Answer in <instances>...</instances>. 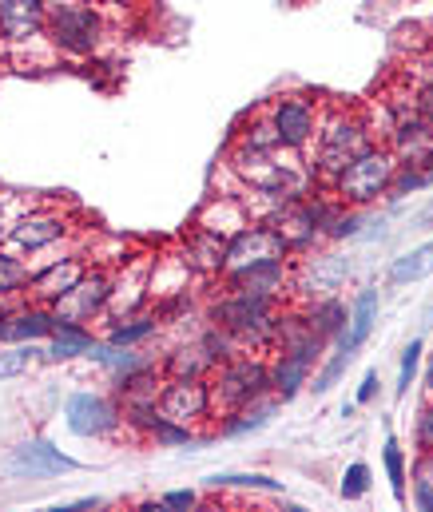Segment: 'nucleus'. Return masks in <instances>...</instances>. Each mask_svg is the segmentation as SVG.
<instances>
[{
	"mask_svg": "<svg viewBox=\"0 0 433 512\" xmlns=\"http://www.w3.org/2000/svg\"><path fill=\"white\" fill-rule=\"evenodd\" d=\"M48 40L68 56H92L104 36V20L92 4L80 0H56L48 4Z\"/></svg>",
	"mask_w": 433,
	"mask_h": 512,
	"instance_id": "obj_6",
	"label": "nucleus"
},
{
	"mask_svg": "<svg viewBox=\"0 0 433 512\" xmlns=\"http://www.w3.org/2000/svg\"><path fill=\"white\" fill-rule=\"evenodd\" d=\"M279 151H283V147H275V151H259V147H239V143H235L227 167L239 175V183H243L247 191L263 195V199H271V203L306 199V195H310V179H314L310 167L302 171L298 163H283Z\"/></svg>",
	"mask_w": 433,
	"mask_h": 512,
	"instance_id": "obj_1",
	"label": "nucleus"
},
{
	"mask_svg": "<svg viewBox=\"0 0 433 512\" xmlns=\"http://www.w3.org/2000/svg\"><path fill=\"white\" fill-rule=\"evenodd\" d=\"M199 342L207 346V354L215 358V366H219V362H227V358H235V354H247V346H243L231 330H223V326H215V322L203 330V338H199Z\"/></svg>",
	"mask_w": 433,
	"mask_h": 512,
	"instance_id": "obj_29",
	"label": "nucleus"
},
{
	"mask_svg": "<svg viewBox=\"0 0 433 512\" xmlns=\"http://www.w3.org/2000/svg\"><path fill=\"white\" fill-rule=\"evenodd\" d=\"M422 338H414L406 350H402V370H398V397H406L410 393V385H414V374H418V362H422Z\"/></svg>",
	"mask_w": 433,
	"mask_h": 512,
	"instance_id": "obj_35",
	"label": "nucleus"
},
{
	"mask_svg": "<svg viewBox=\"0 0 433 512\" xmlns=\"http://www.w3.org/2000/svg\"><path fill=\"white\" fill-rule=\"evenodd\" d=\"M418 167H422V175H426V179L433 183V151L426 155V159H422V163H418Z\"/></svg>",
	"mask_w": 433,
	"mask_h": 512,
	"instance_id": "obj_43",
	"label": "nucleus"
},
{
	"mask_svg": "<svg viewBox=\"0 0 433 512\" xmlns=\"http://www.w3.org/2000/svg\"><path fill=\"white\" fill-rule=\"evenodd\" d=\"M426 274H433V239L422 243V247H414V251H406L402 258H394V266H390V282H394V286L418 282V278H426Z\"/></svg>",
	"mask_w": 433,
	"mask_h": 512,
	"instance_id": "obj_27",
	"label": "nucleus"
},
{
	"mask_svg": "<svg viewBox=\"0 0 433 512\" xmlns=\"http://www.w3.org/2000/svg\"><path fill=\"white\" fill-rule=\"evenodd\" d=\"M159 330V318L155 314H140V318H128V322H120V326H112V334H108V346H120V350H128V346H136V342H144Z\"/></svg>",
	"mask_w": 433,
	"mask_h": 512,
	"instance_id": "obj_28",
	"label": "nucleus"
},
{
	"mask_svg": "<svg viewBox=\"0 0 433 512\" xmlns=\"http://www.w3.org/2000/svg\"><path fill=\"white\" fill-rule=\"evenodd\" d=\"M159 417L175 425H195L211 417V382L207 378H167L159 389Z\"/></svg>",
	"mask_w": 433,
	"mask_h": 512,
	"instance_id": "obj_10",
	"label": "nucleus"
},
{
	"mask_svg": "<svg viewBox=\"0 0 433 512\" xmlns=\"http://www.w3.org/2000/svg\"><path fill=\"white\" fill-rule=\"evenodd\" d=\"M374 385H378V374L370 370V374H366V382H362V389H358V405H366V401L374 397Z\"/></svg>",
	"mask_w": 433,
	"mask_h": 512,
	"instance_id": "obj_42",
	"label": "nucleus"
},
{
	"mask_svg": "<svg viewBox=\"0 0 433 512\" xmlns=\"http://www.w3.org/2000/svg\"><path fill=\"white\" fill-rule=\"evenodd\" d=\"M386 147L398 155V163H422L433 151V124L418 112H406V116H398Z\"/></svg>",
	"mask_w": 433,
	"mask_h": 512,
	"instance_id": "obj_16",
	"label": "nucleus"
},
{
	"mask_svg": "<svg viewBox=\"0 0 433 512\" xmlns=\"http://www.w3.org/2000/svg\"><path fill=\"white\" fill-rule=\"evenodd\" d=\"M12 469L16 473H28V477H60V473H72L76 461L64 457L56 445L48 441H24L16 453H12Z\"/></svg>",
	"mask_w": 433,
	"mask_h": 512,
	"instance_id": "obj_18",
	"label": "nucleus"
},
{
	"mask_svg": "<svg viewBox=\"0 0 433 512\" xmlns=\"http://www.w3.org/2000/svg\"><path fill=\"white\" fill-rule=\"evenodd\" d=\"M386 473H390L394 497L406 501V453L398 449V441H386Z\"/></svg>",
	"mask_w": 433,
	"mask_h": 512,
	"instance_id": "obj_34",
	"label": "nucleus"
},
{
	"mask_svg": "<svg viewBox=\"0 0 433 512\" xmlns=\"http://www.w3.org/2000/svg\"><path fill=\"white\" fill-rule=\"evenodd\" d=\"M306 322L314 326V334L322 338V342H330V338H338L342 330H346V318H350V310H346V302L338 298V294H330V298H314V302H306Z\"/></svg>",
	"mask_w": 433,
	"mask_h": 512,
	"instance_id": "obj_23",
	"label": "nucleus"
},
{
	"mask_svg": "<svg viewBox=\"0 0 433 512\" xmlns=\"http://www.w3.org/2000/svg\"><path fill=\"white\" fill-rule=\"evenodd\" d=\"M12 227H4V215H0V243H4V235H8Z\"/></svg>",
	"mask_w": 433,
	"mask_h": 512,
	"instance_id": "obj_46",
	"label": "nucleus"
},
{
	"mask_svg": "<svg viewBox=\"0 0 433 512\" xmlns=\"http://www.w3.org/2000/svg\"><path fill=\"white\" fill-rule=\"evenodd\" d=\"M108 298H112V274L108 270H88L68 294H60L48 310L56 314L60 326H88L96 314L108 310Z\"/></svg>",
	"mask_w": 433,
	"mask_h": 512,
	"instance_id": "obj_8",
	"label": "nucleus"
},
{
	"mask_svg": "<svg viewBox=\"0 0 433 512\" xmlns=\"http://www.w3.org/2000/svg\"><path fill=\"white\" fill-rule=\"evenodd\" d=\"M426 385H430V393H433V358H430V366H426Z\"/></svg>",
	"mask_w": 433,
	"mask_h": 512,
	"instance_id": "obj_45",
	"label": "nucleus"
},
{
	"mask_svg": "<svg viewBox=\"0 0 433 512\" xmlns=\"http://www.w3.org/2000/svg\"><path fill=\"white\" fill-rule=\"evenodd\" d=\"M92 346H96V342H92L88 326H60V322H56L48 358H56V362H64V358H80V354H92Z\"/></svg>",
	"mask_w": 433,
	"mask_h": 512,
	"instance_id": "obj_26",
	"label": "nucleus"
},
{
	"mask_svg": "<svg viewBox=\"0 0 433 512\" xmlns=\"http://www.w3.org/2000/svg\"><path fill=\"white\" fill-rule=\"evenodd\" d=\"M36 358H40V350H36L32 342H20L16 350H4V354H0V382L28 374V370L36 366Z\"/></svg>",
	"mask_w": 433,
	"mask_h": 512,
	"instance_id": "obj_31",
	"label": "nucleus"
},
{
	"mask_svg": "<svg viewBox=\"0 0 433 512\" xmlns=\"http://www.w3.org/2000/svg\"><path fill=\"white\" fill-rule=\"evenodd\" d=\"M394 171H398V155L390 147H366L362 155H354L334 179H330V191L342 207H366L374 199H382L394 183Z\"/></svg>",
	"mask_w": 433,
	"mask_h": 512,
	"instance_id": "obj_3",
	"label": "nucleus"
},
{
	"mask_svg": "<svg viewBox=\"0 0 433 512\" xmlns=\"http://www.w3.org/2000/svg\"><path fill=\"white\" fill-rule=\"evenodd\" d=\"M267 120H271V128L279 135V147L294 151V155L306 151L314 143V135H318V108L306 96H279V100H271Z\"/></svg>",
	"mask_w": 433,
	"mask_h": 512,
	"instance_id": "obj_9",
	"label": "nucleus"
},
{
	"mask_svg": "<svg viewBox=\"0 0 433 512\" xmlns=\"http://www.w3.org/2000/svg\"><path fill=\"white\" fill-rule=\"evenodd\" d=\"M28 282H32L28 266H24V262H20L16 255L0 251V298H12V294H20Z\"/></svg>",
	"mask_w": 433,
	"mask_h": 512,
	"instance_id": "obj_30",
	"label": "nucleus"
},
{
	"mask_svg": "<svg viewBox=\"0 0 433 512\" xmlns=\"http://www.w3.org/2000/svg\"><path fill=\"white\" fill-rule=\"evenodd\" d=\"M358 223H362V219H358V211H354V207H350V211H338V215H334V223L326 227V235H330V239L358 235Z\"/></svg>",
	"mask_w": 433,
	"mask_h": 512,
	"instance_id": "obj_38",
	"label": "nucleus"
},
{
	"mask_svg": "<svg viewBox=\"0 0 433 512\" xmlns=\"http://www.w3.org/2000/svg\"><path fill=\"white\" fill-rule=\"evenodd\" d=\"M374 322H378V286H366V290L354 298V306H350V318H346V330H342L338 350H346V354L354 358V354L366 346Z\"/></svg>",
	"mask_w": 433,
	"mask_h": 512,
	"instance_id": "obj_21",
	"label": "nucleus"
},
{
	"mask_svg": "<svg viewBox=\"0 0 433 512\" xmlns=\"http://www.w3.org/2000/svg\"><path fill=\"white\" fill-rule=\"evenodd\" d=\"M120 421H124L120 405L108 401L104 393H76V397L68 401V429H72L76 437H104V433H112Z\"/></svg>",
	"mask_w": 433,
	"mask_h": 512,
	"instance_id": "obj_12",
	"label": "nucleus"
},
{
	"mask_svg": "<svg viewBox=\"0 0 433 512\" xmlns=\"http://www.w3.org/2000/svg\"><path fill=\"white\" fill-rule=\"evenodd\" d=\"M414 505L433 512V453H418L414 461Z\"/></svg>",
	"mask_w": 433,
	"mask_h": 512,
	"instance_id": "obj_32",
	"label": "nucleus"
},
{
	"mask_svg": "<svg viewBox=\"0 0 433 512\" xmlns=\"http://www.w3.org/2000/svg\"><path fill=\"white\" fill-rule=\"evenodd\" d=\"M271 346H279V350H287V354H302V358H310V362H318V354H322V338L314 334V326L306 322V314L298 310V314H279V322H275V342Z\"/></svg>",
	"mask_w": 433,
	"mask_h": 512,
	"instance_id": "obj_20",
	"label": "nucleus"
},
{
	"mask_svg": "<svg viewBox=\"0 0 433 512\" xmlns=\"http://www.w3.org/2000/svg\"><path fill=\"white\" fill-rule=\"evenodd\" d=\"M414 112H418V116H426V120L433 124V76L418 88V96H414Z\"/></svg>",
	"mask_w": 433,
	"mask_h": 512,
	"instance_id": "obj_40",
	"label": "nucleus"
},
{
	"mask_svg": "<svg viewBox=\"0 0 433 512\" xmlns=\"http://www.w3.org/2000/svg\"><path fill=\"white\" fill-rule=\"evenodd\" d=\"M80 4H92V8H96V4H100V0H80Z\"/></svg>",
	"mask_w": 433,
	"mask_h": 512,
	"instance_id": "obj_47",
	"label": "nucleus"
},
{
	"mask_svg": "<svg viewBox=\"0 0 433 512\" xmlns=\"http://www.w3.org/2000/svg\"><path fill=\"white\" fill-rule=\"evenodd\" d=\"M207 485H215V489H219V485H227V489H263V493H279V489H283L279 481L255 477V473H239V477H235V473H223V477H211Z\"/></svg>",
	"mask_w": 433,
	"mask_h": 512,
	"instance_id": "obj_33",
	"label": "nucleus"
},
{
	"mask_svg": "<svg viewBox=\"0 0 433 512\" xmlns=\"http://www.w3.org/2000/svg\"><path fill=\"white\" fill-rule=\"evenodd\" d=\"M346 366H350V354H346V350H338V354H334V358L326 362V370H322V374L314 378V393H326L330 385L338 382V374H342Z\"/></svg>",
	"mask_w": 433,
	"mask_h": 512,
	"instance_id": "obj_37",
	"label": "nucleus"
},
{
	"mask_svg": "<svg viewBox=\"0 0 433 512\" xmlns=\"http://www.w3.org/2000/svg\"><path fill=\"white\" fill-rule=\"evenodd\" d=\"M183 262L191 274H203V278H215L223 274V262H227V239L207 231V227H195L183 243Z\"/></svg>",
	"mask_w": 433,
	"mask_h": 512,
	"instance_id": "obj_17",
	"label": "nucleus"
},
{
	"mask_svg": "<svg viewBox=\"0 0 433 512\" xmlns=\"http://www.w3.org/2000/svg\"><path fill=\"white\" fill-rule=\"evenodd\" d=\"M211 370H215V358L207 354L203 342L179 346V350H171V358L163 362V374H167V378H211Z\"/></svg>",
	"mask_w": 433,
	"mask_h": 512,
	"instance_id": "obj_25",
	"label": "nucleus"
},
{
	"mask_svg": "<svg viewBox=\"0 0 433 512\" xmlns=\"http://www.w3.org/2000/svg\"><path fill=\"white\" fill-rule=\"evenodd\" d=\"M56 330V314L44 306H28V310H12L0 318V342H36V338H52Z\"/></svg>",
	"mask_w": 433,
	"mask_h": 512,
	"instance_id": "obj_19",
	"label": "nucleus"
},
{
	"mask_svg": "<svg viewBox=\"0 0 433 512\" xmlns=\"http://www.w3.org/2000/svg\"><path fill=\"white\" fill-rule=\"evenodd\" d=\"M418 453H433V405L418 417Z\"/></svg>",
	"mask_w": 433,
	"mask_h": 512,
	"instance_id": "obj_39",
	"label": "nucleus"
},
{
	"mask_svg": "<svg viewBox=\"0 0 433 512\" xmlns=\"http://www.w3.org/2000/svg\"><path fill=\"white\" fill-rule=\"evenodd\" d=\"M163 505H167V509H191V505H195V493H167Z\"/></svg>",
	"mask_w": 433,
	"mask_h": 512,
	"instance_id": "obj_41",
	"label": "nucleus"
},
{
	"mask_svg": "<svg viewBox=\"0 0 433 512\" xmlns=\"http://www.w3.org/2000/svg\"><path fill=\"white\" fill-rule=\"evenodd\" d=\"M287 255V239L271 223H247L239 235L227 239V262H223L219 278H235V274H247V270L271 266V262H287Z\"/></svg>",
	"mask_w": 433,
	"mask_h": 512,
	"instance_id": "obj_7",
	"label": "nucleus"
},
{
	"mask_svg": "<svg viewBox=\"0 0 433 512\" xmlns=\"http://www.w3.org/2000/svg\"><path fill=\"white\" fill-rule=\"evenodd\" d=\"M350 278V262L338 255H314L306 258L294 274H290V290H302V298H330L338 294V286Z\"/></svg>",
	"mask_w": 433,
	"mask_h": 512,
	"instance_id": "obj_11",
	"label": "nucleus"
},
{
	"mask_svg": "<svg viewBox=\"0 0 433 512\" xmlns=\"http://www.w3.org/2000/svg\"><path fill=\"white\" fill-rule=\"evenodd\" d=\"M68 235V219L60 215V211H28L24 219H16L12 223V231H8V243L16 247V251H48L52 243H60Z\"/></svg>",
	"mask_w": 433,
	"mask_h": 512,
	"instance_id": "obj_13",
	"label": "nucleus"
},
{
	"mask_svg": "<svg viewBox=\"0 0 433 512\" xmlns=\"http://www.w3.org/2000/svg\"><path fill=\"white\" fill-rule=\"evenodd\" d=\"M366 147H374L366 120H358L354 112H334L330 120L318 124L314 135V155H310V175L330 183L354 155H362Z\"/></svg>",
	"mask_w": 433,
	"mask_h": 512,
	"instance_id": "obj_4",
	"label": "nucleus"
},
{
	"mask_svg": "<svg viewBox=\"0 0 433 512\" xmlns=\"http://www.w3.org/2000/svg\"><path fill=\"white\" fill-rule=\"evenodd\" d=\"M422 227H433V203L426 207V211H422Z\"/></svg>",
	"mask_w": 433,
	"mask_h": 512,
	"instance_id": "obj_44",
	"label": "nucleus"
},
{
	"mask_svg": "<svg viewBox=\"0 0 433 512\" xmlns=\"http://www.w3.org/2000/svg\"><path fill=\"white\" fill-rule=\"evenodd\" d=\"M88 274V262L80 255H68V258H56V262H48L44 270H36L32 274V282H28V294H32V302H40V306H52L60 294H68L80 278Z\"/></svg>",
	"mask_w": 433,
	"mask_h": 512,
	"instance_id": "obj_14",
	"label": "nucleus"
},
{
	"mask_svg": "<svg viewBox=\"0 0 433 512\" xmlns=\"http://www.w3.org/2000/svg\"><path fill=\"white\" fill-rule=\"evenodd\" d=\"M223 286L251 290V294H263V298L279 302V298L290 290V270H287V262H271V266H259V270H247V274L223 278Z\"/></svg>",
	"mask_w": 433,
	"mask_h": 512,
	"instance_id": "obj_22",
	"label": "nucleus"
},
{
	"mask_svg": "<svg viewBox=\"0 0 433 512\" xmlns=\"http://www.w3.org/2000/svg\"><path fill=\"white\" fill-rule=\"evenodd\" d=\"M211 322L231 330L243 346H271L275 342V322H279V302L251 294V290H235L227 286L223 298L211 306Z\"/></svg>",
	"mask_w": 433,
	"mask_h": 512,
	"instance_id": "obj_2",
	"label": "nucleus"
},
{
	"mask_svg": "<svg viewBox=\"0 0 433 512\" xmlns=\"http://www.w3.org/2000/svg\"><path fill=\"white\" fill-rule=\"evenodd\" d=\"M310 358H302V354H287V350H279V358L271 362V393L275 397H283V401H290L302 385H306V378H310Z\"/></svg>",
	"mask_w": 433,
	"mask_h": 512,
	"instance_id": "obj_24",
	"label": "nucleus"
},
{
	"mask_svg": "<svg viewBox=\"0 0 433 512\" xmlns=\"http://www.w3.org/2000/svg\"><path fill=\"white\" fill-rule=\"evenodd\" d=\"M48 28V0H0V36L12 44L36 40Z\"/></svg>",
	"mask_w": 433,
	"mask_h": 512,
	"instance_id": "obj_15",
	"label": "nucleus"
},
{
	"mask_svg": "<svg viewBox=\"0 0 433 512\" xmlns=\"http://www.w3.org/2000/svg\"><path fill=\"white\" fill-rule=\"evenodd\" d=\"M211 405L223 409V417L247 409L251 401L271 393V362L251 358V354H235L227 362H219L211 370Z\"/></svg>",
	"mask_w": 433,
	"mask_h": 512,
	"instance_id": "obj_5",
	"label": "nucleus"
},
{
	"mask_svg": "<svg viewBox=\"0 0 433 512\" xmlns=\"http://www.w3.org/2000/svg\"><path fill=\"white\" fill-rule=\"evenodd\" d=\"M366 489H370V469L358 461V465H350L346 477H342V497H346V501H358Z\"/></svg>",
	"mask_w": 433,
	"mask_h": 512,
	"instance_id": "obj_36",
	"label": "nucleus"
}]
</instances>
